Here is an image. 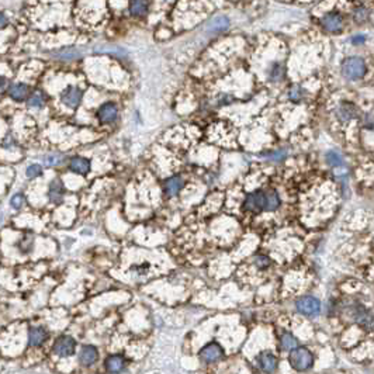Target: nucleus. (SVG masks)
Wrapping results in <instances>:
<instances>
[{"label": "nucleus", "mask_w": 374, "mask_h": 374, "mask_svg": "<svg viewBox=\"0 0 374 374\" xmlns=\"http://www.w3.org/2000/svg\"><path fill=\"white\" fill-rule=\"evenodd\" d=\"M76 349V342L72 336L63 335L59 336L55 343H54V353L59 357H68L72 356Z\"/></svg>", "instance_id": "nucleus-5"}, {"label": "nucleus", "mask_w": 374, "mask_h": 374, "mask_svg": "<svg viewBox=\"0 0 374 374\" xmlns=\"http://www.w3.org/2000/svg\"><path fill=\"white\" fill-rule=\"evenodd\" d=\"M325 160H326V163L329 166H332V168H338V166H343V156L340 155L339 152H336V151H329L326 153V156H325Z\"/></svg>", "instance_id": "nucleus-21"}, {"label": "nucleus", "mask_w": 374, "mask_h": 374, "mask_svg": "<svg viewBox=\"0 0 374 374\" xmlns=\"http://www.w3.org/2000/svg\"><path fill=\"white\" fill-rule=\"evenodd\" d=\"M63 160V156L61 155H57V153H51L44 158V162H45L48 166H57V165H61Z\"/></svg>", "instance_id": "nucleus-30"}, {"label": "nucleus", "mask_w": 374, "mask_h": 374, "mask_svg": "<svg viewBox=\"0 0 374 374\" xmlns=\"http://www.w3.org/2000/svg\"><path fill=\"white\" fill-rule=\"evenodd\" d=\"M6 87H7L6 78H2V76H0V93L6 90Z\"/></svg>", "instance_id": "nucleus-37"}, {"label": "nucleus", "mask_w": 374, "mask_h": 374, "mask_svg": "<svg viewBox=\"0 0 374 374\" xmlns=\"http://www.w3.org/2000/svg\"><path fill=\"white\" fill-rule=\"evenodd\" d=\"M280 197L276 192H267V204H266V210L267 211H273L280 207Z\"/></svg>", "instance_id": "nucleus-24"}, {"label": "nucleus", "mask_w": 374, "mask_h": 374, "mask_svg": "<svg viewBox=\"0 0 374 374\" xmlns=\"http://www.w3.org/2000/svg\"><path fill=\"white\" fill-rule=\"evenodd\" d=\"M356 319H357V322L362 323L364 328H368V329L371 328V315L367 314L366 310H362L360 312H357Z\"/></svg>", "instance_id": "nucleus-25"}, {"label": "nucleus", "mask_w": 374, "mask_h": 374, "mask_svg": "<svg viewBox=\"0 0 374 374\" xmlns=\"http://www.w3.org/2000/svg\"><path fill=\"white\" fill-rule=\"evenodd\" d=\"M267 204V192L263 190H256L253 193H250L246 200H245L244 207L245 210L253 211V213H259V211L266 210Z\"/></svg>", "instance_id": "nucleus-4"}, {"label": "nucleus", "mask_w": 374, "mask_h": 374, "mask_svg": "<svg viewBox=\"0 0 374 374\" xmlns=\"http://www.w3.org/2000/svg\"><path fill=\"white\" fill-rule=\"evenodd\" d=\"M29 107L33 108H41L45 104V96L41 91H34L31 96L29 97Z\"/></svg>", "instance_id": "nucleus-22"}, {"label": "nucleus", "mask_w": 374, "mask_h": 374, "mask_svg": "<svg viewBox=\"0 0 374 374\" xmlns=\"http://www.w3.org/2000/svg\"><path fill=\"white\" fill-rule=\"evenodd\" d=\"M9 95L13 100L16 102H23L26 97L29 96V86L24 85V83H16L10 87Z\"/></svg>", "instance_id": "nucleus-20"}, {"label": "nucleus", "mask_w": 374, "mask_h": 374, "mask_svg": "<svg viewBox=\"0 0 374 374\" xmlns=\"http://www.w3.org/2000/svg\"><path fill=\"white\" fill-rule=\"evenodd\" d=\"M290 366L297 370V371H306L311 367L314 363V356L312 353L307 347H298L295 346L294 349H291L289 356Z\"/></svg>", "instance_id": "nucleus-2"}, {"label": "nucleus", "mask_w": 374, "mask_h": 374, "mask_svg": "<svg viewBox=\"0 0 374 374\" xmlns=\"http://www.w3.org/2000/svg\"><path fill=\"white\" fill-rule=\"evenodd\" d=\"M287 155H289L287 151H274V152H270L269 155H265V158L270 159V160H284Z\"/></svg>", "instance_id": "nucleus-33"}, {"label": "nucleus", "mask_w": 374, "mask_h": 374, "mask_svg": "<svg viewBox=\"0 0 374 374\" xmlns=\"http://www.w3.org/2000/svg\"><path fill=\"white\" fill-rule=\"evenodd\" d=\"M228 27H229V20L225 16H217L207 24V30L211 33H216V34L225 31V30H228Z\"/></svg>", "instance_id": "nucleus-18"}, {"label": "nucleus", "mask_w": 374, "mask_h": 374, "mask_svg": "<svg viewBox=\"0 0 374 374\" xmlns=\"http://www.w3.org/2000/svg\"><path fill=\"white\" fill-rule=\"evenodd\" d=\"M42 175V168L40 165H31L29 166L27 169V177L29 179H34V177H38V176Z\"/></svg>", "instance_id": "nucleus-32"}, {"label": "nucleus", "mask_w": 374, "mask_h": 374, "mask_svg": "<svg viewBox=\"0 0 374 374\" xmlns=\"http://www.w3.org/2000/svg\"><path fill=\"white\" fill-rule=\"evenodd\" d=\"M48 339V332L41 326L31 328L29 332V343L30 346H41Z\"/></svg>", "instance_id": "nucleus-13"}, {"label": "nucleus", "mask_w": 374, "mask_h": 374, "mask_svg": "<svg viewBox=\"0 0 374 374\" xmlns=\"http://www.w3.org/2000/svg\"><path fill=\"white\" fill-rule=\"evenodd\" d=\"M336 115H338V119L340 121H349V120H353L355 117H357V108L350 104V103H342L338 108V111H336Z\"/></svg>", "instance_id": "nucleus-15"}, {"label": "nucleus", "mask_w": 374, "mask_h": 374, "mask_svg": "<svg viewBox=\"0 0 374 374\" xmlns=\"http://www.w3.org/2000/svg\"><path fill=\"white\" fill-rule=\"evenodd\" d=\"M69 168H71V170L75 172V173L86 175V173L90 170V162H89V159L82 158V156H76V158H74L71 160Z\"/></svg>", "instance_id": "nucleus-17"}, {"label": "nucleus", "mask_w": 374, "mask_h": 374, "mask_svg": "<svg viewBox=\"0 0 374 374\" xmlns=\"http://www.w3.org/2000/svg\"><path fill=\"white\" fill-rule=\"evenodd\" d=\"M353 18L357 23H364L368 18V10L366 7H359L356 9V12L353 13Z\"/></svg>", "instance_id": "nucleus-27"}, {"label": "nucleus", "mask_w": 374, "mask_h": 374, "mask_svg": "<svg viewBox=\"0 0 374 374\" xmlns=\"http://www.w3.org/2000/svg\"><path fill=\"white\" fill-rule=\"evenodd\" d=\"M55 57H58L59 59H75V58L79 57V52L76 50H62L55 54Z\"/></svg>", "instance_id": "nucleus-28"}, {"label": "nucleus", "mask_w": 374, "mask_h": 374, "mask_svg": "<svg viewBox=\"0 0 374 374\" xmlns=\"http://www.w3.org/2000/svg\"><path fill=\"white\" fill-rule=\"evenodd\" d=\"M63 193H65V189H63L62 181L59 179H55L51 183V186H50V199H51V201L58 204L63 200Z\"/></svg>", "instance_id": "nucleus-19"}, {"label": "nucleus", "mask_w": 374, "mask_h": 374, "mask_svg": "<svg viewBox=\"0 0 374 374\" xmlns=\"http://www.w3.org/2000/svg\"><path fill=\"white\" fill-rule=\"evenodd\" d=\"M119 115V108L114 103H104L97 110V119L102 121L103 124H110L117 120Z\"/></svg>", "instance_id": "nucleus-9"}, {"label": "nucleus", "mask_w": 374, "mask_h": 374, "mask_svg": "<svg viewBox=\"0 0 374 374\" xmlns=\"http://www.w3.org/2000/svg\"><path fill=\"white\" fill-rule=\"evenodd\" d=\"M364 42H366V35L364 34H356L352 38V44H355V45H362Z\"/></svg>", "instance_id": "nucleus-35"}, {"label": "nucleus", "mask_w": 374, "mask_h": 374, "mask_svg": "<svg viewBox=\"0 0 374 374\" xmlns=\"http://www.w3.org/2000/svg\"><path fill=\"white\" fill-rule=\"evenodd\" d=\"M183 189V180H181L179 176H173L168 180L165 181V193L169 197H175L180 193V190Z\"/></svg>", "instance_id": "nucleus-14"}, {"label": "nucleus", "mask_w": 374, "mask_h": 374, "mask_svg": "<svg viewBox=\"0 0 374 374\" xmlns=\"http://www.w3.org/2000/svg\"><path fill=\"white\" fill-rule=\"evenodd\" d=\"M280 343H282V347L284 350H291V349H294L295 346H298V340L295 339L291 334H283L282 339H280Z\"/></svg>", "instance_id": "nucleus-23"}, {"label": "nucleus", "mask_w": 374, "mask_h": 374, "mask_svg": "<svg viewBox=\"0 0 374 374\" xmlns=\"http://www.w3.org/2000/svg\"><path fill=\"white\" fill-rule=\"evenodd\" d=\"M367 72V65L364 59L359 57H349L346 58L342 63V74L346 79L349 80H359L364 78Z\"/></svg>", "instance_id": "nucleus-1"}, {"label": "nucleus", "mask_w": 374, "mask_h": 374, "mask_svg": "<svg viewBox=\"0 0 374 374\" xmlns=\"http://www.w3.org/2000/svg\"><path fill=\"white\" fill-rule=\"evenodd\" d=\"M130 13L135 17H144L149 9V0H130Z\"/></svg>", "instance_id": "nucleus-16"}, {"label": "nucleus", "mask_w": 374, "mask_h": 374, "mask_svg": "<svg viewBox=\"0 0 374 374\" xmlns=\"http://www.w3.org/2000/svg\"><path fill=\"white\" fill-rule=\"evenodd\" d=\"M302 95H304V91H302L300 86H293L289 91L290 100H293V102H300L302 99Z\"/></svg>", "instance_id": "nucleus-29"}, {"label": "nucleus", "mask_w": 374, "mask_h": 374, "mask_svg": "<svg viewBox=\"0 0 374 374\" xmlns=\"http://www.w3.org/2000/svg\"><path fill=\"white\" fill-rule=\"evenodd\" d=\"M7 24H9V20H7V16L5 13L0 12V30L6 29Z\"/></svg>", "instance_id": "nucleus-36"}, {"label": "nucleus", "mask_w": 374, "mask_h": 374, "mask_svg": "<svg viewBox=\"0 0 374 374\" xmlns=\"http://www.w3.org/2000/svg\"><path fill=\"white\" fill-rule=\"evenodd\" d=\"M322 23V27L328 33H339L343 29V17L340 16L339 13L332 12L325 14L321 20Z\"/></svg>", "instance_id": "nucleus-7"}, {"label": "nucleus", "mask_w": 374, "mask_h": 374, "mask_svg": "<svg viewBox=\"0 0 374 374\" xmlns=\"http://www.w3.org/2000/svg\"><path fill=\"white\" fill-rule=\"evenodd\" d=\"M295 308H297V311L301 312L306 317H317L321 312V302L312 295H306V297H301L297 300Z\"/></svg>", "instance_id": "nucleus-3"}, {"label": "nucleus", "mask_w": 374, "mask_h": 374, "mask_svg": "<svg viewBox=\"0 0 374 374\" xmlns=\"http://www.w3.org/2000/svg\"><path fill=\"white\" fill-rule=\"evenodd\" d=\"M222 356H224V350L221 346L217 343H208L200 352V357L205 363H217L218 360H221Z\"/></svg>", "instance_id": "nucleus-8"}, {"label": "nucleus", "mask_w": 374, "mask_h": 374, "mask_svg": "<svg viewBox=\"0 0 374 374\" xmlns=\"http://www.w3.org/2000/svg\"><path fill=\"white\" fill-rule=\"evenodd\" d=\"M106 370L108 373H120L123 371L125 367V360L121 355H113V356H108L104 362Z\"/></svg>", "instance_id": "nucleus-12"}, {"label": "nucleus", "mask_w": 374, "mask_h": 374, "mask_svg": "<svg viewBox=\"0 0 374 374\" xmlns=\"http://www.w3.org/2000/svg\"><path fill=\"white\" fill-rule=\"evenodd\" d=\"M24 203H26V197H24V194L21 193L13 196L12 201H10V204H12V207L14 210H20V208L24 205Z\"/></svg>", "instance_id": "nucleus-31"}, {"label": "nucleus", "mask_w": 374, "mask_h": 374, "mask_svg": "<svg viewBox=\"0 0 374 374\" xmlns=\"http://www.w3.org/2000/svg\"><path fill=\"white\" fill-rule=\"evenodd\" d=\"M99 359V352L95 346L91 345H86L80 349L79 353V362L80 364L83 366H91L95 364Z\"/></svg>", "instance_id": "nucleus-11"}, {"label": "nucleus", "mask_w": 374, "mask_h": 374, "mask_svg": "<svg viewBox=\"0 0 374 374\" xmlns=\"http://www.w3.org/2000/svg\"><path fill=\"white\" fill-rule=\"evenodd\" d=\"M270 79L274 80V82H278L284 78V68L280 65V63H274L270 69Z\"/></svg>", "instance_id": "nucleus-26"}, {"label": "nucleus", "mask_w": 374, "mask_h": 374, "mask_svg": "<svg viewBox=\"0 0 374 374\" xmlns=\"http://www.w3.org/2000/svg\"><path fill=\"white\" fill-rule=\"evenodd\" d=\"M258 366L266 371V373H272L277 368V357L273 355L272 352H262L259 356L256 357Z\"/></svg>", "instance_id": "nucleus-10"}, {"label": "nucleus", "mask_w": 374, "mask_h": 374, "mask_svg": "<svg viewBox=\"0 0 374 374\" xmlns=\"http://www.w3.org/2000/svg\"><path fill=\"white\" fill-rule=\"evenodd\" d=\"M82 96H83V91L80 90L79 87L76 86H69L61 95V100L66 106V107L76 108L82 102Z\"/></svg>", "instance_id": "nucleus-6"}, {"label": "nucleus", "mask_w": 374, "mask_h": 374, "mask_svg": "<svg viewBox=\"0 0 374 374\" xmlns=\"http://www.w3.org/2000/svg\"><path fill=\"white\" fill-rule=\"evenodd\" d=\"M255 263L261 267V269H265V267H267L270 265V259L266 258V256H258V258H255Z\"/></svg>", "instance_id": "nucleus-34"}]
</instances>
